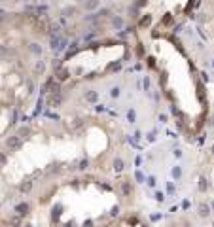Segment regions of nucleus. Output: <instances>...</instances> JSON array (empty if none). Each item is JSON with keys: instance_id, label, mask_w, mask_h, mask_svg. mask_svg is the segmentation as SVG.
Here are the masks:
<instances>
[{"instance_id": "1", "label": "nucleus", "mask_w": 214, "mask_h": 227, "mask_svg": "<svg viewBox=\"0 0 214 227\" xmlns=\"http://www.w3.org/2000/svg\"><path fill=\"white\" fill-rule=\"evenodd\" d=\"M99 4V0H89V2H87V8H95Z\"/></svg>"}]
</instances>
